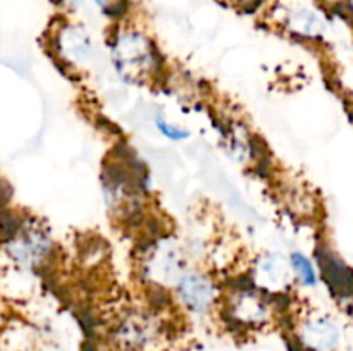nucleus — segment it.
Listing matches in <instances>:
<instances>
[{"mask_svg":"<svg viewBox=\"0 0 353 351\" xmlns=\"http://www.w3.org/2000/svg\"><path fill=\"white\" fill-rule=\"evenodd\" d=\"M109 55L117 78L128 85L147 86L164 78V55L138 28H119L109 40Z\"/></svg>","mask_w":353,"mask_h":351,"instance_id":"f257e3e1","label":"nucleus"},{"mask_svg":"<svg viewBox=\"0 0 353 351\" xmlns=\"http://www.w3.org/2000/svg\"><path fill=\"white\" fill-rule=\"evenodd\" d=\"M2 248L7 257L26 270H40L50 264L55 251L50 231L37 217H17L3 227Z\"/></svg>","mask_w":353,"mask_h":351,"instance_id":"f03ea898","label":"nucleus"},{"mask_svg":"<svg viewBox=\"0 0 353 351\" xmlns=\"http://www.w3.org/2000/svg\"><path fill=\"white\" fill-rule=\"evenodd\" d=\"M140 272L145 281L157 291L172 289L186 268L183 244L174 236H159L148 241L140 258Z\"/></svg>","mask_w":353,"mask_h":351,"instance_id":"7ed1b4c3","label":"nucleus"},{"mask_svg":"<svg viewBox=\"0 0 353 351\" xmlns=\"http://www.w3.org/2000/svg\"><path fill=\"white\" fill-rule=\"evenodd\" d=\"M179 305L192 315H207L217 306L221 289L205 270H186L172 288Z\"/></svg>","mask_w":353,"mask_h":351,"instance_id":"20e7f679","label":"nucleus"},{"mask_svg":"<svg viewBox=\"0 0 353 351\" xmlns=\"http://www.w3.org/2000/svg\"><path fill=\"white\" fill-rule=\"evenodd\" d=\"M52 54L68 69L88 67L95 57V43L88 31L76 23H64L50 38Z\"/></svg>","mask_w":353,"mask_h":351,"instance_id":"39448f33","label":"nucleus"},{"mask_svg":"<svg viewBox=\"0 0 353 351\" xmlns=\"http://www.w3.org/2000/svg\"><path fill=\"white\" fill-rule=\"evenodd\" d=\"M319 279L336 301L353 303V267L326 243H319L314 253Z\"/></svg>","mask_w":353,"mask_h":351,"instance_id":"423d86ee","label":"nucleus"},{"mask_svg":"<svg viewBox=\"0 0 353 351\" xmlns=\"http://www.w3.org/2000/svg\"><path fill=\"white\" fill-rule=\"evenodd\" d=\"M248 279L255 289L268 296L286 295L295 282L288 258L276 251H268L255 258Z\"/></svg>","mask_w":353,"mask_h":351,"instance_id":"0eeeda50","label":"nucleus"},{"mask_svg":"<svg viewBox=\"0 0 353 351\" xmlns=\"http://www.w3.org/2000/svg\"><path fill=\"white\" fill-rule=\"evenodd\" d=\"M228 298H224L226 313L233 322L241 326H261L268 322L271 313L269 296L255 289L248 281V286H233Z\"/></svg>","mask_w":353,"mask_h":351,"instance_id":"6e6552de","label":"nucleus"},{"mask_svg":"<svg viewBox=\"0 0 353 351\" xmlns=\"http://www.w3.org/2000/svg\"><path fill=\"white\" fill-rule=\"evenodd\" d=\"M302 343L310 351H334L340 344V327L331 317L312 315L302 323Z\"/></svg>","mask_w":353,"mask_h":351,"instance_id":"1a4fd4ad","label":"nucleus"},{"mask_svg":"<svg viewBox=\"0 0 353 351\" xmlns=\"http://www.w3.org/2000/svg\"><path fill=\"white\" fill-rule=\"evenodd\" d=\"M288 264L292 268L293 281L299 288L303 289H316L319 286V270L312 258L303 251L296 250L288 255Z\"/></svg>","mask_w":353,"mask_h":351,"instance_id":"9d476101","label":"nucleus"},{"mask_svg":"<svg viewBox=\"0 0 353 351\" xmlns=\"http://www.w3.org/2000/svg\"><path fill=\"white\" fill-rule=\"evenodd\" d=\"M288 26L293 33L302 38H316L321 33V23L314 14L310 12H296L288 21Z\"/></svg>","mask_w":353,"mask_h":351,"instance_id":"9b49d317","label":"nucleus"},{"mask_svg":"<svg viewBox=\"0 0 353 351\" xmlns=\"http://www.w3.org/2000/svg\"><path fill=\"white\" fill-rule=\"evenodd\" d=\"M155 129L161 133V136H164L165 140L176 141V143H181V141H186L192 138V131L186 129V127L179 126V124L172 123L171 119L164 116V114H155L154 117Z\"/></svg>","mask_w":353,"mask_h":351,"instance_id":"f8f14e48","label":"nucleus"},{"mask_svg":"<svg viewBox=\"0 0 353 351\" xmlns=\"http://www.w3.org/2000/svg\"><path fill=\"white\" fill-rule=\"evenodd\" d=\"M93 2L99 7L100 12L110 19H121L126 16L130 9V0H93Z\"/></svg>","mask_w":353,"mask_h":351,"instance_id":"ddd939ff","label":"nucleus"},{"mask_svg":"<svg viewBox=\"0 0 353 351\" xmlns=\"http://www.w3.org/2000/svg\"><path fill=\"white\" fill-rule=\"evenodd\" d=\"M219 2L228 7H233V9L243 10V12H252L261 6L262 0H219Z\"/></svg>","mask_w":353,"mask_h":351,"instance_id":"4468645a","label":"nucleus"},{"mask_svg":"<svg viewBox=\"0 0 353 351\" xmlns=\"http://www.w3.org/2000/svg\"><path fill=\"white\" fill-rule=\"evenodd\" d=\"M57 3L68 10H76L85 3V0H57Z\"/></svg>","mask_w":353,"mask_h":351,"instance_id":"2eb2a0df","label":"nucleus"},{"mask_svg":"<svg viewBox=\"0 0 353 351\" xmlns=\"http://www.w3.org/2000/svg\"><path fill=\"white\" fill-rule=\"evenodd\" d=\"M345 6H347L348 12H350L353 16V0H345Z\"/></svg>","mask_w":353,"mask_h":351,"instance_id":"dca6fc26","label":"nucleus"},{"mask_svg":"<svg viewBox=\"0 0 353 351\" xmlns=\"http://www.w3.org/2000/svg\"><path fill=\"white\" fill-rule=\"evenodd\" d=\"M2 200H3V189H2V181H0V205H2Z\"/></svg>","mask_w":353,"mask_h":351,"instance_id":"f3484780","label":"nucleus"}]
</instances>
